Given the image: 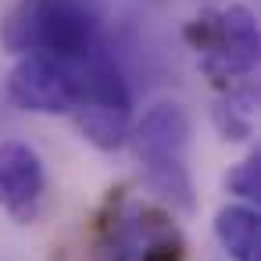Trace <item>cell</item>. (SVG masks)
<instances>
[{
    "label": "cell",
    "mask_w": 261,
    "mask_h": 261,
    "mask_svg": "<svg viewBox=\"0 0 261 261\" xmlns=\"http://www.w3.org/2000/svg\"><path fill=\"white\" fill-rule=\"evenodd\" d=\"M225 186H229L236 197H243L247 204H257V200H261V158L250 154L247 161H240V165L225 175Z\"/></svg>",
    "instance_id": "9c48e42d"
},
{
    "label": "cell",
    "mask_w": 261,
    "mask_h": 261,
    "mask_svg": "<svg viewBox=\"0 0 261 261\" xmlns=\"http://www.w3.org/2000/svg\"><path fill=\"white\" fill-rule=\"evenodd\" d=\"M47 193V168L40 154L22 140L0 143V207L18 222H33L40 215Z\"/></svg>",
    "instance_id": "8992f818"
},
{
    "label": "cell",
    "mask_w": 261,
    "mask_h": 261,
    "mask_svg": "<svg viewBox=\"0 0 261 261\" xmlns=\"http://www.w3.org/2000/svg\"><path fill=\"white\" fill-rule=\"evenodd\" d=\"M211 118H215V129L222 133V140L240 143V140L254 136V125H257V90H254V86L229 90V93L215 104Z\"/></svg>",
    "instance_id": "ba28073f"
},
{
    "label": "cell",
    "mask_w": 261,
    "mask_h": 261,
    "mask_svg": "<svg viewBox=\"0 0 261 261\" xmlns=\"http://www.w3.org/2000/svg\"><path fill=\"white\" fill-rule=\"evenodd\" d=\"M190 115L179 100H158L143 111L136 129L129 133L133 154L143 175V186L158 193L165 204L190 211L193 207V182H190Z\"/></svg>",
    "instance_id": "7a4b0ae2"
},
{
    "label": "cell",
    "mask_w": 261,
    "mask_h": 261,
    "mask_svg": "<svg viewBox=\"0 0 261 261\" xmlns=\"http://www.w3.org/2000/svg\"><path fill=\"white\" fill-rule=\"evenodd\" d=\"M215 236L232 261H261V218L250 204H229L215 215Z\"/></svg>",
    "instance_id": "52a82bcc"
},
{
    "label": "cell",
    "mask_w": 261,
    "mask_h": 261,
    "mask_svg": "<svg viewBox=\"0 0 261 261\" xmlns=\"http://www.w3.org/2000/svg\"><path fill=\"white\" fill-rule=\"evenodd\" d=\"M0 43L11 54H47L86 61L104 47V18L93 0H15L0 22Z\"/></svg>",
    "instance_id": "6da1fadb"
},
{
    "label": "cell",
    "mask_w": 261,
    "mask_h": 261,
    "mask_svg": "<svg viewBox=\"0 0 261 261\" xmlns=\"http://www.w3.org/2000/svg\"><path fill=\"white\" fill-rule=\"evenodd\" d=\"M72 115H75L79 133L100 150H118L133 133L129 79L104 47L83 61V97Z\"/></svg>",
    "instance_id": "277c9868"
},
{
    "label": "cell",
    "mask_w": 261,
    "mask_h": 261,
    "mask_svg": "<svg viewBox=\"0 0 261 261\" xmlns=\"http://www.w3.org/2000/svg\"><path fill=\"white\" fill-rule=\"evenodd\" d=\"M8 97L33 115H72L83 97V61L25 54L8 75Z\"/></svg>",
    "instance_id": "5b68a950"
},
{
    "label": "cell",
    "mask_w": 261,
    "mask_h": 261,
    "mask_svg": "<svg viewBox=\"0 0 261 261\" xmlns=\"http://www.w3.org/2000/svg\"><path fill=\"white\" fill-rule=\"evenodd\" d=\"M182 36H186L190 50L197 54L200 72L215 86H222L225 93L254 86L261 36H257V18L250 8H243V4L211 8V11L197 15L193 22H186Z\"/></svg>",
    "instance_id": "3957f363"
}]
</instances>
